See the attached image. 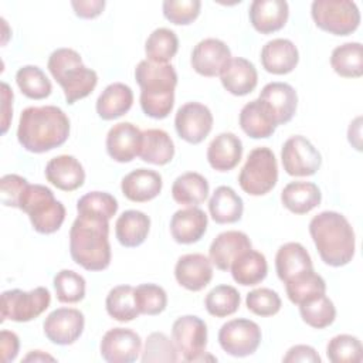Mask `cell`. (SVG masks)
<instances>
[{
    "mask_svg": "<svg viewBox=\"0 0 363 363\" xmlns=\"http://www.w3.org/2000/svg\"><path fill=\"white\" fill-rule=\"evenodd\" d=\"M68 136L69 119L58 106H28L20 115L17 139L28 152H50L64 145Z\"/></svg>",
    "mask_w": 363,
    "mask_h": 363,
    "instance_id": "cell-1",
    "label": "cell"
},
{
    "mask_svg": "<svg viewBox=\"0 0 363 363\" xmlns=\"http://www.w3.org/2000/svg\"><path fill=\"white\" fill-rule=\"evenodd\" d=\"M69 254L86 271H104L111 264L109 220L78 214L69 230Z\"/></svg>",
    "mask_w": 363,
    "mask_h": 363,
    "instance_id": "cell-2",
    "label": "cell"
},
{
    "mask_svg": "<svg viewBox=\"0 0 363 363\" xmlns=\"http://www.w3.org/2000/svg\"><path fill=\"white\" fill-rule=\"evenodd\" d=\"M309 234L320 259L330 267H343L354 257V231L347 218L336 211H322L309 223Z\"/></svg>",
    "mask_w": 363,
    "mask_h": 363,
    "instance_id": "cell-3",
    "label": "cell"
},
{
    "mask_svg": "<svg viewBox=\"0 0 363 363\" xmlns=\"http://www.w3.org/2000/svg\"><path fill=\"white\" fill-rule=\"evenodd\" d=\"M135 78L140 86V108L153 119H164L174 105L177 74L172 64H157L142 60L135 68Z\"/></svg>",
    "mask_w": 363,
    "mask_h": 363,
    "instance_id": "cell-4",
    "label": "cell"
},
{
    "mask_svg": "<svg viewBox=\"0 0 363 363\" xmlns=\"http://www.w3.org/2000/svg\"><path fill=\"white\" fill-rule=\"evenodd\" d=\"M47 68L62 88L69 105L88 96L98 84V74L85 67L81 55L72 48L54 50L48 57Z\"/></svg>",
    "mask_w": 363,
    "mask_h": 363,
    "instance_id": "cell-5",
    "label": "cell"
},
{
    "mask_svg": "<svg viewBox=\"0 0 363 363\" xmlns=\"http://www.w3.org/2000/svg\"><path fill=\"white\" fill-rule=\"evenodd\" d=\"M18 208L24 211L33 228L40 234L58 231L65 220V207L54 197L51 189L43 184H27L21 193Z\"/></svg>",
    "mask_w": 363,
    "mask_h": 363,
    "instance_id": "cell-6",
    "label": "cell"
},
{
    "mask_svg": "<svg viewBox=\"0 0 363 363\" xmlns=\"http://www.w3.org/2000/svg\"><path fill=\"white\" fill-rule=\"evenodd\" d=\"M278 182V163L274 152L259 146L248 153V157L238 174V184L250 196L269 193Z\"/></svg>",
    "mask_w": 363,
    "mask_h": 363,
    "instance_id": "cell-7",
    "label": "cell"
},
{
    "mask_svg": "<svg viewBox=\"0 0 363 363\" xmlns=\"http://www.w3.org/2000/svg\"><path fill=\"white\" fill-rule=\"evenodd\" d=\"M315 24L333 35H349L360 24V11L349 0H315L311 6Z\"/></svg>",
    "mask_w": 363,
    "mask_h": 363,
    "instance_id": "cell-8",
    "label": "cell"
},
{
    "mask_svg": "<svg viewBox=\"0 0 363 363\" xmlns=\"http://www.w3.org/2000/svg\"><path fill=\"white\" fill-rule=\"evenodd\" d=\"M172 340L184 362L217 360L206 352L207 326L206 322L196 315H184L174 320L172 326Z\"/></svg>",
    "mask_w": 363,
    "mask_h": 363,
    "instance_id": "cell-9",
    "label": "cell"
},
{
    "mask_svg": "<svg viewBox=\"0 0 363 363\" xmlns=\"http://www.w3.org/2000/svg\"><path fill=\"white\" fill-rule=\"evenodd\" d=\"M51 303L50 291L37 286L28 292L10 289L1 294V322H30L38 318Z\"/></svg>",
    "mask_w": 363,
    "mask_h": 363,
    "instance_id": "cell-10",
    "label": "cell"
},
{
    "mask_svg": "<svg viewBox=\"0 0 363 363\" xmlns=\"http://www.w3.org/2000/svg\"><path fill=\"white\" fill-rule=\"evenodd\" d=\"M261 337L262 333L258 323L244 318L231 319L218 330V343L221 349L234 357H245L255 353L261 343Z\"/></svg>",
    "mask_w": 363,
    "mask_h": 363,
    "instance_id": "cell-11",
    "label": "cell"
},
{
    "mask_svg": "<svg viewBox=\"0 0 363 363\" xmlns=\"http://www.w3.org/2000/svg\"><path fill=\"white\" fill-rule=\"evenodd\" d=\"M281 162L289 176L303 177L312 176L319 170L322 156L309 139L295 135L285 140L281 150Z\"/></svg>",
    "mask_w": 363,
    "mask_h": 363,
    "instance_id": "cell-12",
    "label": "cell"
},
{
    "mask_svg": "<svg viewBox=\"0 0 363 363\" xmlns=\"http://www.w3.org/2000/svg\"><path fill=\"white\" fill-rule=\"evenodd\" d=\"M174 128L183 140L199 145L213 129V113L200 102H187L177 109Z\"/></svg>",
    "mask_w": 363,
    "mask_h": 363,
    "instance_id": "cell-13",
    "label": "cell"
},
{
    "mask_svg": "<svg viewBox=\"0 0 363 363\" xmlns=\"http://www.w3.org/2000/svg\"><path fill=\"white\" fill-rule=\"evenodd\" d=\"M84 313L75 308H57L44 320L45 337L60 346L75 343L84 332Z\"/></svg>",
    "mask_w": 363,
    "mask_h": 363,
    "instance_id": "cell-14",
    "label": "cell"
},
{
    "mask_svg": "<svg viewBox=\"0 0 363 363\" xmlns=\"http://www.w3.org/2000/svg\"><path fill=\"white\" fill-rule=\"evenodd\" d=\"M99 350L109 363H132L142 352V339L132 329L112 328L102 336Z\"/></svg>",
    "mask_w": 363,
    "mask_h": 363,
    "instance_id": "cell-15",
    "label": "cell"
},
{
    "mask_svg": "<svg viewBox=\"0 0 363 363\" xmlns=\"http://www.w3.org/2000/svg\"><path fill=\"white\" fill-rule=\"evenodd\" d=\"M231 60L228 45L218 38H204L199 41L190 57L193 69L203 77H217Z\"/></svg>",
    "mask_w": 363,
    "mask_h": 363,
    "instance_id": "cell-16",
    "label": "cell"
},
{
    "mask_svg": "<svg viewBox=\"0 0 363 363\" xmlns=\"http://www.w3.org/2000/svg\"><path fill=\"white\" fill-rule=\"evenodd\" d=\"M177 284L187 291L199 292L204 289L213 278V264L208 257L193 252L182 255L174 267Z\"/></svg>",
    "mask_w": 363,
    "mask_h": 363,
    "instance_id": "cell-17",
    "label": "cell"
},
{
    "mask_svg": "<svg viewBox=\"0 0 363 363\" xmlns=\"http://www.w3.org/2000/svg\"><path fill=\"white\" fill-rule=\"evenodd\" d=\"M142 130L130 122H119L113 125L106 135V152L119 163L132 162L139 156Z\"/></svg>",
    "mask_w": 363,
    "mask_h": 363,
    "instance_id": "cell-18",
    "label": "cell"
},
{
    "mask_svg": "<svg viewBox=\"0 0 363 363\" xmlns=\"http://www.w3.org/2000/svg\"><path fill=\"white\" fill-rule=\"evenodd\" d=\"M269 109L277 126L288 123L298 106V95L294 86L286 82H269L267 84L258 96Z\"/></svg>",
    "mask_w": 363,
    "mask_h": 363,
    "instance_id": "cell-19",
    "label": "cell"
},
{
    "mask_svg": "<svg viewBox=\"0 0 363 363\" xmlns=\"http://www.w3.org/2000/svg\"><path fill=\"white\" fill-rule=\"evenodd\" d=\"M252 248L250 237L237 230L220 233L208 248V258L220 271H228L233 261L244 251Z\"/></svg>",
    "mask_w": 363,
    "mask_h": 363,
    "instance_id": "cell-20",
    "label": "cell"
},
{
    "mask_svg": "<svg viewBox=\"0 0 363 363\" xmlns=\"http://www.w3.org/2000/svg\"><path fill=\"white\" fill-rule=\"evenodd\" d=\"M220 79L227 92L235 96H244L252 92L258 84L255 65L242 57H231L220 72Z\"/></svg>",
    "mask_w": 363,
    "mask_h": 363,
    "instance_id": "cell-21",
    "label": "cell"
},
{
    "mask_svg": "<svg viewBox=\"0 0 363 363\" xmlns=\"http://www.w3.org/2000/svg\"><path fill=\"white\" fill-rule=\"evenodd\" d=\"M261 64L264 69L274 75H285L295 69L299 61L296 45L288 38H274L261 50Z\"/></svg>",
    "mask_w": 363,
    "mask_h": 363,
    "instance_id": "cell-22",
    "label": "cell"
},
{
    "mask_svg": "<svg viewBox=\"0 0 363 363\" xmlns=\"http://www.w3.org/2000/svg\"><path fill=\"white\" fill-rule=\"evenodd\" d=\"M45 179L62 191H74L85 182L82 164L71 155H60L45 164Z\"/></svg>",
    "mask_w": 363,
    "mask_h": 363,
    "instance_id": "cell-23",
    "label": "cell"
},
{
    "mask_svg": "<svg viewBox=\"0 0 363 363\" xmlns=\"http://www.w3.org/2000/svg\"><path fill=\"white\" fill-rule=\"evenodd\" d=\"M250 21L261 34H271L281 30L289 16L285 0H254L250 4Z\"/></svg>",
    "mask_w": 363,
    "mask_h": 363,
    "instance_id": "cell-24",
    "label": "cell"
},
{
    "mask_svg": "<svg viewBox=\"0 0 363 363\" xmlns=\"http://www.w3.org/2000/svg\"><path fill=\"white\" fill-rule=\"evenodd\" d=\"M162 176L150 169H136L128 173L121 182L123 196L135 203L150 201L162 191Z\"/></svg>",
    "mask_w": 363,
    "mask_h": 363,
    "instance_id": "cell-25",
    "label": "cell"
},
{
    "mask_svg": "<svg viewBox=\"0 0 363 363\" xmlns=\"http://www.w3.org/2000/svg\"><path fill=\"white\" fill-rule=\"evenodd\" d=\"M207 214L199 207L177 210L170 220V233L179 244L197 242L207 230Z\"/></svg>",
    "mask_w": 363,
    "mask_h": 363,
    "instance_id": "cell-26",
    "label": "cell"
},
{
    "mask_svg": "<svg viewBox=\"0 0 363 363\" xmlns=\"http://www.w3.org/2000/svg\"><path fill=\"white\" fill-rule=\"evenodd\" d=\"M242 156V142L241 139L231 133H218L207 147L208 164L217 172H230L241 160Z\"/></svg>",
    "mask_w": 363,
    "mask_h": 363,
    "instance_id": "cell-27",
    "label": "cell"
},
{
    "mask_svg": "<svg viewBox=\"0 0 363 363\" xmlns=\"http://www.w3.org/2000/svg\"><path fill=\"white\" fill-rule=\"evenodd\" d=\"M240 126L244 133L252 139H267L272 136L277 129L269 109L259 98L242 106L240 112Z\"/></svg>",
    "mask_w": 363,
    "mask_h": 363,
    "instance_id": "cell-28",
    "label": "cell"
},
{
    "mask_svg": "<svg viewBox=\"0 0 363 363\" xmlns=\"http://www.w3.org/2000/svg\"><path fill=\"white\" fill-rule=\"evenodd\" d=\"M133 104V92L123 82L109 84L96 99V113L104 121H113L123 116Z\"/></svg>",
    "mask_w": 363,
    "mask_h": 363,
    "instance_id": "cell-29",
    "label": "cell"
},
{
    "mask_svg": "<svg viewBox=\"0 0 363 363\" xmlns=\"http://www.w3.org/2000/svg\"><path fill=\"white\" fill-rule=\"evenodd\" d=\"M322 193L312 182H291L281 191V201L294 214H306L320 204Z\"/></svg>",
    "mask_w": 363,
    "mask_h": 363,
    "instance_id": "cell-30",
    "label": "cell"
},
{
    "mask_svg": "<svg viewBox=\"0 0 363 363\" xmlns=\"http://www.w3.org/2000/svg\"><path fill=\"white\" fill-rule=\"evenodd\" d=\"M150 230V218L143 211L126 210L115 223V235L121 245L126 248L139 247L147 238Z\"/></svg>",
    "mask_w": 363,
    "mask_h": 363,
    "instance_id": "cell-31",
    "label": "cell"
},
{
    "mask_svg": "<svg viewBox=\"0 0 363 363\" xmlns=\"http://www.w3.org/2000/svg\"><path fill=\"white\" fill-rule=\"evenodd\" d=\"M233 279L242 286H254L262 282L268 272L267 258L252 248L241 252L230 267Z\"/></svg>",
    "mask_w": 363,
    "mask_h": 363,
    "instance_id": "cell-32",
    "label": "cell"
},
{
    "mask_svg": "<svg viewBox=\"0 0 363 363\" xmlns=\"http://www.w3.org/2000/svg\"><path fill=\"white\" fill-rule=\"evenodd\" d=\"M312 268V258L306 248L299 242H286L277 251L275 269L278 278L284 284L295 275Z\"/></svg>",
    "mask_w": 363,
    "mask_h": 363,
    "instance_id": "cell-33",
    "label": "cell"
},
{
    "mask_svg": "<svg viewBox=\"0 0 363 363\" xmlns=\"http://www.w3.org/2000/svg\"><path fill=\"white\" fill-rule=\"evenodd\" d=\"M174 156V143L163 129H146L142 132L139 157L156 166L167 164Z\"/></svg>",
    "mask_w": 363,
    "mask_h": 363,
    "instance_id": "cell-34",
    "label": "cell"
},
{
    "mask_svg": "<svg viewBox=\"0 0 363 363\" xmlns=\"http://www.w3.org/2000/svg\"><path fill=\"white\" fill-rule=\"evenodd\" d=\"M208 211L217 224H233L241 218L244 203L231 187L218 186L208 201Z\"/></svg>",
    "mask_w": 363,
    "mask_h": 363,
    "instance_id": "cell-35",
    "label": "cell"
},
{
    "mask_svg": "<svg viewBox=\"0 0 363 363\" xmlns=\"http://www.w3.org/2000/svg\"><path fill=\"white\" fill-rule=\"evenodd\" d=\"M208 182L196 172H187L176 177L172 186V197L177 204L197 207L208 196Z\"/></svg>",
    "mask_w": 363,
    "mask_h": 363,
    "instance_id": "cell-36",
    "label": "cell"
},
{
    "mask_svg": "<svg viewBox=\"0 0 363 363\" xmlns=\"http://www.w3.org/2000/svg\"><path fill=\"white\" fill-rule=\"evenodd\" d=\"M285 291L288 299L295 303L301 305L308 301H312L320 295L326 294V282L325 279L312 269L303 271L294 278L285 282Z\"/></svg>",
    "mask_w": 363,
    "mask_h": 363,
    "instance_id": "cell-37",
    "label": "cell"
},
{
    "mask_svg": "<svg viewBox=\"0 0 363 363\" xmlns=\"http://www.w3.org/2000/svg\"><path fill=\"white\" fill-rule=\"evenodd\" d=\"M333 71L343 78H360L363 75V47L360 43L337 45L330 55Z\"/></svg>",
    "mask_w": 363,
    "mask_h": 363,
    "instance_id": "cell-38",
    "label": "cell"
},
{
    "mask_svg": "<svg viewBox=\"0 0 363 363\" xmlns=\"http://www.w3.org/2000/svg\"><path fill=\"white\" fill-rule=\"evenodd\" d=\"M108 315L118 322H130L140 313L135 302V288L130 285L113 286L105 299Z\"/></svg>",
    "mask_w": 363,
    "mask_h": 363,
    "instance_id": "cell-39",
    "label": "cell"
},
{
    "mask_svg": "<svg viewBox=\"0 0 363 363\" xmlns=\"http://www.w3.org/2000/svg\"><path fill=\"white\" fill-rule=\"evenodd\" d=\"M177 50L179 38L173 30L166 27L153 30L145 43L146 60L157 64H169V61L177 54Z\"/></svg>",
    "mask_w": 363,
    "mask_h": 363,
    "instance_id": "cell-40",
    "label": "cell"
},
{
    "mask_svg": "<svg viewBox=\"0 0 363 363\" xmlns=\"http://www.w3.org/2000/svg\"><path fill=\"white\" fill-rule=\"evenodd\" d=\"M16 82L23 95L30 99H44L51 91V81L37 65H24L16 72Z\"/></svg>",
    "mask_w": 363,
    "mask_h": 363,
    "instance_id": "cell-41",
    "label": "cell"
},
{
    "mask_svg": "<svg viewBox=\"0 0 363 363\" xmlns=\"http://www.w3.org/2000/svg\"><path fill=\"white\" fill-rule=\"evenodd\" d=\"M240 294L231 285H217L206 296L204 305L207 312L216 318H225L240 308Z\"/></svg>",
    "mask_w": 363,
    "mask_h": 363,
    "instance_id": "cell-42",
    "label": "cell"
},
{
    "mask_svg": "<svg viewBox=\"0 0 363 363\" xmlns=\"http://www.w3.org/2000/svg\"><path fill=\"white\" fill-rule=\"evenodd\" d=\"M299 313L302 320L311 328L325 329L333 323L336 308L326 295H320L312 301L301 303Z\"/></svg>",
    "mask_w": 363,
    "mask_h": 363,
    "instance_id": "cell-43",
    "label": "cell"
},
{
    "mask_svg": "<svg viewBox=\"0 0 363 363\" xmlns=\"http://www.w3.org/2000/svg\"><path fill=\"white\" fill-rule=\"evenodd\" d=\"M326 356L332 363H360L363 360V346L356 336L337 335L328 342Z\"/></svg>",
    "mask_w": 363,
    "mask_h": 363,
    "instance_id": "cell-44",
    "label": "cell"
},
{
    "mask_svg": "<svg viewBox=\"0 0 363 363\" xmlns=\"http://www.w3.org/2000/svg\"><path fill=\"white\" fill-rule=\"evenodd\" d=\"M77 211L82 216H94L111 220L118 211L116 199L106 191H91L77 201Z\"/></svg>",
    "mask_w": 363,
    "mask_h": 363,
    "instance_id": "cell-45",
    "label": "cell"
},
{
    "mask_svg": "<svg viewBox=\"0 0 363 363\" xmlns=\"http://www.w3.org/2000/svg\"><path fill=\"white\" fill-rule=\"evenodd\" d=\"M85 279L72 269H61L54 277L57 299L62 303H77L85 296Z\"/></svg>",
    "mask_w": 363,
    "mask_h": 363,
    "instance_id": "cell-46",
    "label": "cell"
},
{
    "mask_svg": "<svg viewBox=\"0 0 363 363\" xmlns=\"http://www.w3.org/2000/svg\"><path fill=\"white\" fill-rule=\"evenodd\" d=\"M135 302L139 313L155 316L166 309L167 294L156 284H140L135 288Z\"/></svg>",
    "mask_w": 363,
    "mask_h": 363,
    "instance_id": "cell-47",
    "label": "cell"
},
{
    "mask_svg": "<svg viewBox=\"0 0 363 363\" xmlns=\"http://www.w3.org/2000/svg\"><path fill=\"white\" fill-rule=\"evenodd\" d=\"M140 360L143 363L153 362H177L179 350L174 343L163 333L153 332L147 336Z\"/></svg>",
    "mask_w": 363,
    "mask_h": 363,
    "instance_id": "cell-48",
    "label": "cell"
},
{
    "mask_svg": "<svg viewBox=\"0 0 363 363\" xmlns=\"http://www.w3.org/2000/svg\"><path fill=\"white\" fill-rule=\"evenodd\" d=\"M245 305L254 315L267 318L279 312L282 302L279 295L269 288H257L247 294Z\"/></svg>",
    "mask_w": 363,
    "mask_h": 363,
    "instance_id": "cell-49",
    "label": "cell"
},
{
    "mask_svg": "<svg viewBox=\"0 0 363 363\" xmlns=\"http://www.w3.org/2000/svg\"><path fill=\"white\" fill-rule=\"evenodd\" d=\"M200 0H164L162 4L163 16L176 26H187L200 14Z\"/></svg>",
    "mask_w": 363,
    "mask_h": 363,
    "instance_id": "cell-50",
    "label": "cell"
},
{
    "mask_svg": "<svg viewBox=\"0 0 363 363\" xmlns=\"http://www.w3.org/2000/svg\"><path fill=\"white\" fill-rule=\"evenodd\" d=\"M27 184H28L27 179L21 177L18 174H4L0 180L1 203L7 207L18 208L21 193Z\"/></svg>",
    "mask_w": 363,
    "mask_h": 363,
    "instance_id": "cell-51",
    "label": "cell"
},
{
    "mask_svg": "<svg viewBox=\"0 0 363 363\" xmlns=\"http://www.w3.org/2000/svg\"><path fill=\"white\" fill-rule=\"evenodd\" d=\"M285 363H320V356L318 352L308 345H295L292 346L286 354L282 357Z\"/></svg>",
    "mask_w": 363,
    "mask_h": 363,
    "instance_id": "cell-52",
    "label": "cell"
},
{
    "mask_svg": "<svg viewBox=\"0 0 363 363\" xmlns=\"http://www.w3.org/2000/svg\"><path fill=\"white\" fill-rule=\"evenodd\" d=\"M0 349H1V360L4 363L13 362L20 349V340L18 336L14 332L10 330H1L0 333Z\"/></svg>",
    "mask_w": 363,
    "mask_h": 363,
    "instance_id": "cell-53",
    "label": "cell"
},
{
    "mask_svg": "<svg viewBox=\"0 0 363 363\" xmlns=\"http://www.w3.org/2000/svg\"><path fill=\"white\" fill-rule=\"evenodd\" d=\"M71 6L78 17L95 18L102 13L105 7V1L104 0H79V1H71Z\"/></svg>",
    "mask_w": 363,
    "mask_h": 363,
    "instance_id": "cell-54",
    "label": "cell"
},
{
    "mask_svg": "<svg viewBox=\"0 0 363 363\" xmlns=\"http://www.w3.org/2000/svg\"><path fill=\"white\" fill-rule=\"evenodd\" d=\"M1 133L4 135L10 126V121L13 116V91L6 82H1Z\"/></svg>",
    "mask_w": 363,
    "mask_h": 363,
    "instance_id": "cell-55",
    "label": "cell"
},
{
    "mask_svg": "<svg viewBox=\"0 0 363 363\" xmlns=\"http://www.w3.org/2000/svg\"><path fill=\"white\" fill-rule=\"evenodd\" d=\"M360 122H362V118L357 116L353 122H350V126H349V130H347L349 142L357 150H362V143H360V128H362V125H360Z\"/></svg>",
    "mask_w": 363,
    "mask_h": 363,
    "instance_id": "cell-56",
    "label": "cell"
},
{
    "mask_svg": "<svg viewBox=\"0 0 363 363\" xmlns=\"http://www.w3.org/2000/svg\"><path fill=\"white\" fill-rule=\"evenodd\" d=\"M23 362H55V357H52L48 353H44L41 350H31Z\"/></svg>",
    "mask_w": 363,
    "mask_h": 363,
    "instance_id": "cell-57",
    "label": "cell"
}]
</instances>
